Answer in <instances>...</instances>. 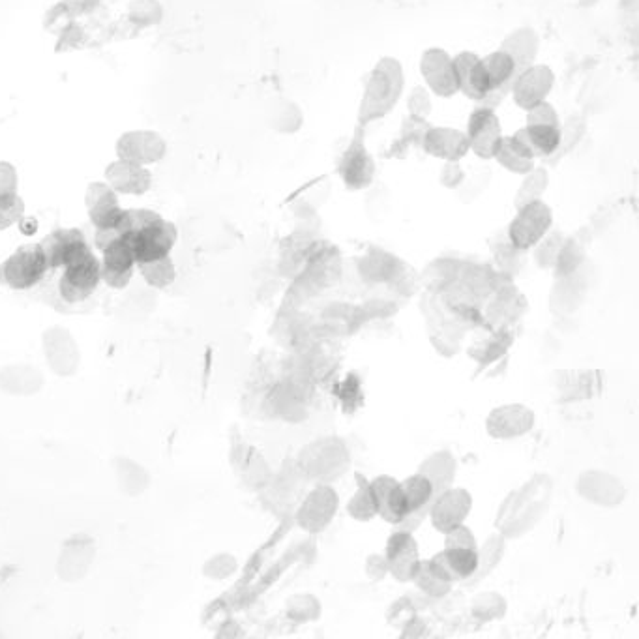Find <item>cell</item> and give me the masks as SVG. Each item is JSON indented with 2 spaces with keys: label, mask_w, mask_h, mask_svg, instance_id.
Returning a JSON list of instances; mask_svg holds the SVG:
<instances>
[{
  "label": "cell",
  "mask_w": 639,
  "mask_h": 639,
  "mask_svg": "<svg viewBox=\"0 0 639 639\" xmlns=\"http://www.w3.org/2000/svg\"><path fill=\"white\" fill-rule=\"evenodd\" d=\"M555 482L548 473H536L510 491L497 510L495 527L506 540H518L535 531L550 512Z\"/></svg>",
  "instance_id": "1"
},
{
  "label": "cell",
  "mask_w": 639,
  "mask_h": 639,
  "mask_svg": "<svg viewBox=\"0 0 639 639\" xmlns=\"http://www.w3.org/2000/svg\"><path fill=\"white\" fill-rule=\"evenodd\" d=\"M405 92V68L402 60L385 55L375 62L358 104V126L366 128L377 120L387 119L400 104Z\"/></svg>",
  "instance_id": "2"
},
{
  "label": "cell",
  "mask_w": 639,
  "mask_h": 639,
  "mask_svg": "<svg viewBox=\"0 0 639 639\" xmlns=\"http://www.w3.org/2000/svg\"><path fill=\"white\" fill-rule=\"evenodd\" d=\"M351 467V452L342 437L327 435L304 446L297 456V469L315 484H334Z\"/></svg>",
  "instance_id": "3"
},
{
  "label": "cell",
  "mask_w": 639,
  "mask_h": 639,
  "mask_svg": "<svg viewBox=\"0 0 639 639\" xmlns=\"http://www.w3.org/2000/svg\"><path fill=\"white\" fill-rule=\"evenodd\" d=\"M574 491L585 503L604 510L621 508L630 495L628 486L619 476L598 467L583 469L574 480Z\"/></svg>",
  "instance_id": "4"
},
{
  "label": "cell",
  "mask_w": 639,
  "mask_h": 639,
  "mask_svg": "<svg viewBox=\"0 0 639 639\" xmlns=\"http://www.w3.org/2000/svg\"><path fill=\"white\" fill-rule=\"evenodd\" d=\"M47 270L49 265L40 242L25 244L2 261L0 283L14 291H27L44 280Z\"/></svg>",
  "instance_id": "5"
},
{
  "label": "cell",
  "mask_w": 639,
  "mask_h": 639,
  "mask_svg": "<svg viewBox=\"0 0 639 639\" xmlns=\"http://www.w3.org/2000/svg\"><path fill=\"white\" fill-rule=\"evenodd\" d=\"M338 175L343 186L351 192L368 190L375 180L377 164H375L372 150L366 143V134L362 126H358L357 132L342 152V158L338 164Z\"/></svg>",
  "instance_id": "6"
},
{
  "label": "cell",
  "mask_w": 639,
  "mask_h": 639,
  "mask_svg": "<svg viewBox=\"0 0 639 639\" xmlns=\"http://www.w3.org/2000/svg\"><path fill=\"white\" fill-rule=\"evenodd\" d=\"M553 227V210L544 199L527 203L516 209L512 222L508 223L506 238L521 252H531L536 242Z\"/></svg>",
  "instance_id": "7"
},
{
  "label": "cell",
  "mask_w": 639,
  "mask_h": 639,
  "mask_svg": "<svg viewBox=\"0 0 639 639\" xmlns=\"http://www.w3.org/2000/svg\"><path fill=\"white\" fill-rule=\"evenodd\" d=\"M340 510V495L332 484H315L304 495L295 514L297 525L308 535H319L327 531Z\"/></svg>",
  "instance_id": "8"
},
{
  "label": "cell",
  "mask_w": 639,
  "mask_h": 639,
  "mask_svg": "<svg viewBox=\"0 0 639 639\" xmlns=\"http://www.w3.org/2000/svg\"><path fill=\"white\" fill-rule=\"evenodd\" d=\"M102 282L100 274V257L94 250L79 255L72 263L62 268L59 280L60 297L70 304L85 302L94 295Z\"/></svg>",
  "instance_id": "9"
},
{
  "label": "cell",
  "mask_w": 639,
  "mask_h": 639,
  "mask_svg": "<svg viewBox=\"0 0 639 639\" xmlns=\"http://www.w3.org/2000/svg\"><path fill=\"white\" fill-rule=\"evenodd\" d=\"M42 353L47 368L59 377H74L81 370V347L72 330L66 327L55 325L45 328L42 332Z\"/></svg>",
  "instance_id": "10"
},
{
  "label": "cell",
  "mask_w": 639,
  "mask_h": 639,
  "mask_svg": "<svg viewBox=\"0 0 639 639\" xmlns=\"http://www.w3.org/2000/svg\"><path fill=\"white\" fill-rule=\"evenodd\" d=\"M98 555L96 538L89 533H75L60 544L55 572L64 583H79L89 576Z\"/></svg>",
  "instance_id": "11"
},
{
  "label": "cell",
  "mask_w": 639,
  "mask_h": 639,
  "mask_svg": "<svg viewBox=\"0 0 639 639\" xmlns=\"http://www.w3.org/2000/svg\"><path fill=\"white\" fill-rule=\"evenodd\" d=\"M124 240L130 244L137 263L160 259L165 255H171L177 240H179V229L177 225L164 216L156 222L145 225L143 229H137L134 233L126 235Z\"/></svg>",
  "instance_id": "12"
},
{
  "label": "cell",
  "mask_w": 639,
  "mask_h": 639,
  "mask_svg": "<svg viewBox=\"0 0 639 639\" xmlns=\"http://www.w3.org/2000/svg\"><path fill=\"white\" fill-rule=\"evenodd\" d=\"M420 75L424 87L437 98H454L460 94L452 55L443 47H428L420 57Z\"/></svg>",
  "instance_id": "13"
},
{
  "label": "cell",
  "mask_w": 639,
  "mask_h": 639,
  "mask_svg": "<svg viewBox=\"0 0 639 639\" xmlns=\"http://www.w3.org/2000/svg\"><path fill=\"white\" fill-rule=\"evenodd\" d=\"M465 134L469 137V147L478 160L490 162L495 156V150L499 147L503 134V124L497 117V113L488 107L476 105L467 119Z\"/></svg>",
  "instance_id": "14"
},
{
  "label": "cell",
  "mask_w": 639,
  "mask_h": 639,
  "mask_svg": "<svg viewBox=\"0 0 639 639\" xmlns=\"http://www.w3.org/2000/svg\"><path fill=\"white\" fill-rule=\"evenodd\" d=\"M536 424L535 411L523 403H505L493 407L486 417V433L495 441H514L531 433Z\"/></svg>",
  "instance_id": "15"
},
{
  "label": "cell",
  "mask_w": 639,
  "mask_h": 639,
  "mask_svg": "<svg viewBox=\"0 0 639 639\" xmlns=\"http://www.w3.org/2000/svg\"><path fill=\"white\" fill-rule=\"evenodd\" d=\"M555 81V72L548 64L535 62L533 66L521 70L520 74L514 77L510 85V96L514 104L527 111L550 98L551 92L555 89Z\"/></svg>",
  "instance_id": "16"
},
{
  "label": "cell",
  "mask_w": 639,
  "mask_h": 639,
  "mask_svg": "<svg viewBox=\"0 0 639 639\" xmlns=\"http://www.w3.org/2000/svg\"><path fill=\"white\" fill-rule=\"evenodd\" d=\"M475 505L471 491L461 486H450L448 490L435 495L428 512L431 525L435 531L446 533L448 529L465 523Z\"/></svg>",
  "instance_id": "17"
},
{
  "label": "cell",
  "mask_w": 639,
  "mask_h": 639,
  "mask_svg": "<svg viewBox=\"0 0 639 639\" xmlns=\"http://www.w3.org/2000/svg\"><path fill=\"white\" fill-rule=\"evenodd\" d=\"M413 533L415 531L396 527V531L388 536L387 546H385L390 576L400 583H411L415 580V574L422 561L417 538Z\"/></svg>",
  "instance_id": "18"
},
{
  "label": "cell",
  "mask_w": 639,
  "mask_h": 639,
  "mask_svg": "<svg viewBox=\"0 0 639 639\" xmlns=\"http://www.w3.org/2000/svg\"><path fill=\"white\" fill-rule=\"evenodd\" d=\"M117 158L139 165H154L167 156L164 137L154 130H130L117 139Z\"/></svg>",
  "instance_id": "19"
},
{
  "label": "cell",
  "mask_w": 639,
  "mask_h": 639,
  "mask_svg": "<svg viewBox=\"0 0 639 639\" xmlns=\"http://www.w3.org/2000/svg\"><path fill=\"white\" fill-rule=\"evenodd\" d=\"M85 207L94 229H119L124 210L120 197L105 180L92 182L85 192Z\"/></svg>",
  "instance_id": "20"
},
{
  "label": "cell",
  "mask_w": 639,
  "mask_h": 639,
  "mask_svg": "<svg viewBox=\"0 0 639 639\" xmlns=\"http://www.w3.org/2000/svg\"><path fill=\"white\" fill-rule=\"evenodd\" d=\"M135 270H137V261L130 244L124 240V237L109 244L102 252L100 274H102V282L107 287L117 291L126 289L134 280Z\"/></svg>",
  "instance_id": "21"
},
{
  "label": "cell",
  "mask_w": 639,
  "mask_h": 639,
  "mask_svg": "<svg viewBox=\"0 0 639 639\" xmlns=\"http://www.w3.org/2000/svg\"><path fill=\"white\" fill-rule=\"evenodd\" d=\"M368 484L377 506V518L388 521L392 525H400L409 518L411 510L403 495L400 480H396L394 476L381 475L373 478Z\"/></svg>",
  "instance_id": "22"
},
{
  "label": "cell",
  "mask_w": 639,
  "mask_h": 639,
  "mask_svg": "<svg viewBox=\"0 0 639 639\" xmlns=\"http://www.w3.org/2000/svg\"><path fill=\"white\" fill-rule=\"evenodd\" d=\"M420 149L441 162H461L467 154H471L465 130L452 126H430Z\"/></svg>",
  "instance_id": "23"
},
{
  "label": "cell",
  "mask_w": 639,
  "mask_h": 639,
  "mask_svg": "<svg viewBox=\"0 0 639 639\" xmlns=\"http://www.w3.org/2000/svg\"><path fill=\"white\" fill-rule=\"evenodd\" d=\"M49 268H64L79 255L92 250L81 229H57L40 242Z\"/></svg>",
  "instance_id": "24"
},
{
  "label": "cell",
  "mask_w": 639,
  "mask_h": 639,
  "mask_svg": "<svg viewBox=\"0 0 639 639\" xmlns=\"http://www.w3.org/2000/svg\"><path fill=\"white\" fill-rule=\"evenodd\" d=\"M104 180L119 195L139 197V195L149 194L154 177L147 165L134 164V162L117 158L115 162L107 165Z\"/></svg>",
  "instance_id": "25"
},
{
  "label": "cell",
  "mask_w": 639,
  "mask_h": 639,
  "mask_svg": "<svg viewBox=\"0 0 639 639\" xmlns=\"http://www.w3.org/2000/svg\"><path fill=\"white\" fill-rule=\"evenodd\" d=\"M589 272L587 261L578 270L566 276H557V282L551 291L550 304L553 312L568 315V313L580 310L583 298L589 293Z\"/></svg>",
  "instance_id": "26"
},
{
  "label": "cell",
  "mask_w": 639,
  "mask_h": 639,
  "mask_svg": "<svg viewBox=\"0 0 639 639\" xmlns=\"http://www.w3.org/2000/svg\"><path fill=\"white\" fill-rule=\"evenodd\" d=\"M45 375L38 366L15 362L0 368V390L12 398H30L42 392Z\"/></svg>",
  "instance_id": "27"
},
{
  "label": "cell",
  "mask_w": 639,
  "mask_h": 639,
  "mask_svg": "<svg viewBox=\"0 0 639 639\" xmlns=\"http://www.w3.org/2000/svg\"><path fill=\"white\" fill-rule=\"evenodd\" d=\"M493 160L512 175H525L536 165V156L527 141L525 128L516 130L512 135H505L495 150Z\"/></svg>",
  "instance_id": "28"
},
{
  "label": "cell",
  "mask_w": 639,
  "mask_h": 639,
  "mask_svg": "<svg viewBox=\"0 0 639 639\" xmlns=\"http://www.w3.org/2000/svg\"><path fill=\"white\" fill-rule=\"evenodd\" d=\"M452 59H454L460 94L478 104L491 90L490 81L482 68L480 55H476L473 51H460Z\"/></svg>",
  "instance_id": "29"
},
{
  "label": "cell",
  "mask_w": 639,
  "mask_h": 639,
  "mask_svg": "<svg viewBox=\"0 0 639 639\" xmlns=\"http://www.w3.org/2000/svg\"><path fill=\"white\" fill-rule=\"evenodd\" d=\"M400 484H402L403 495L407 499L411 514H409L407 520L400 523V525H396V527L415 531L418 525L428 518L431 503L435 499V490H433V484H431L430 480L426 476L420 475V473L407 476Z\"/></svg>",
  "instance_id": "30"
},
{
  "label": "cell",
  "mask_w": 639,
  "mask_h": 639,
  "mask_svg": "<svg viewBox=\"0 0 639 639\" xmlns=\"http://www.w3.org/2000/svg\"><path fill=\"white\" fill-rule=\"evenodd\" d=\"M268 403L272 411L287 422H300L308 417V396L295 381L278 383L270 392Z\"/></svg>",
  "instance_id": "31"
},
{
  "label": "cell",
  "mask_w": 639,
  "mask_h": 639,
  "mask_svg": "<svg viewBox=\"0 0 639 639\" xmlns=\"http://www.w3.org/2000/svg\"><path fill=\"white\" fill-rule=\"evenodd\" d=\"M501 51L512 59L516 66V75L521 70L533 66L540 55V36L533 27L514 29L499 45Z\"/></svg>",
  "instance_id": "32"
},
{
  "label": "cell",
  "mask_w": 639,
  "mask_h": 639,
  "mask_svg": "<svg viewBox=\"0 0 639 639\" xmlns=\"http://www.w3.org/2000/svg\"><path fill=\"white\" fill-rule=\"evenodd\" d=\"M431 563L437 566L452 583L467 581L475 574L478 566V550L445 546V550L435 553Z\"/></svg>",
  "instance_id": "33"
},
{
  "label": "cell",
  "mask_w": 639,
  "mask_h": 639,
  "mask_svg": "<svg viewBox=\"0 0 639 639\" xmlns=\"http://www.w3.org/2000/svg\"><path fill=\"white\" fill-rule=\"evenodd\" d=\"M113 473L120 493L128 497H141L152 484L149 469L130 456H117L113 460Z\"/></svg>",
  "instance_id": "34"
},
{
  "label": "cell",
  "mask_w": 639,
  "mask_h": 639,
  "mask_svg": "<svg viewBox=\"0 0 639 639\" xmlns=\"http://www.w3.org/2000/svg\"><path fill=\"white\" fill-rule=\"evenodd\" d=\"M417 473L430 480L437 495L454 486V480L458 475V460L450 450H435L420 463Z\"/></svg>",
  "instance_id": "35"
},
{
  "label": "cell",
  "mask_w": 639,
  "mask_h": 639,
  "mask_svg": "<svg viewBox=\"0 0 639 639\" xmlns=\"http://www.w3.org/2000/svg\"><path fill=\"white\" fill-rule=\"evenodd\" d=\"M304 111L302 107L289 98H278L270 105L268 126L280 135H297L304 128Z\"/></svg>",
  "instance_id": "36"
},
{
  "label": "cell",
  "mask_w": 639,
  "mask_h": 639,
  "mask_svg": "<svg viewBox=\"0 0 639 639\" xmlns=\"http://www.w3.org/2000/svg\"><path fill=\"white\" fill-rule=\"evenodd\" d=\"M506 544L508 540L501 533H493L482 544H478V566H476L475 574L465 583L476 585L486 580L491 572L501 565L506 553Z\"/></svg>",
  "instance_id": "37"
},
{
  "label": "cell",
  "mask_w": 639,
  "mask_h": 639,
  "mask_svg": "<svg viewBox=\"0 0 639 639\" xmlns=\"http://www.w3.org/2000/svg\"><path fill=\"white\" fill-rule=\"evenodd\" d=\"M536 160H551L561 149V126H523Z\"/></svg>",
  "instance_id": "38"
},
{
  "label": "cell",
  "mask_w": 639,
  "mask_h": 639,
  "mask_svg": "<svg viewBox=\"0 0 639 639\" xmlns=\"http://www.w3.org/2000/svg\"><path fill=\"white\" fill-rule=\"evenodd\" d=\"M482 60V68H484V74L490 81L491 90L493 89H508L516 77V66L512 59L506 55L505 51L497 49L486 57H480Z\"/></svg>",
  "instance_id": "39"
},
{
  "label": "cell",
  "mask_w": 639,
  "mask_h": 639,
  "mask_svg": "<svg viewBox=\"0 0 639 639\" xmlns=\"http://www.w3.org/2000/svg\"><path fill=\"white\" fill-rule=\"evenodd\" d=\"M521 177L523 179H521L520 188H518L516 197H514V207L516 209L527 205V203L542 199L544 194L548 192V188H550V171H548L546 165H535L529 173H525Z\"/></svg>",
  "instance_id": "40"
},
{
  "label": "cell",
  "mask_w": 639,
  "mask_h": 639,
  "mask_svg": "<svg viewBox=\"0 0 639 639\" xmlns=\"http://www.w3.org/2000/svg\"><path fill=\"white\" fill-rule=\"evenodd\" d=\"M413 583H417L418 589L430 598H445L450 595V591L454 587V583L431 563V559L420 561Z\"/></svg>",
  "instance_id": "41"
},
{
  "label": "cell",
  "mask_w": 639,
  "mask_h": 639,
  "mask_svg": "<svg viewBox=\"0 0 639 639\" xmlns=\"http://www.w3.org/2000/svg\"><path fill=\"white\" fill-rule=\"evenodd\" d=\"M137 270L152 289H167L177 280V267L171 255L137 263Z\"/></svg>",
  "instance_id": "42"
},
{
  "label": "cell",
  "mask_w": 639,
  "mask_h": 639,
  "mask_svg": "<svg viewBox=\"0 0 639 639\" xmlns=\"http://www.w3.org/2000/svg\"><path fill=\"white\" fill-rule=\"evenodd\" d=\"M285 613L293 623H300V625L315 623L323 615V604L312 593H297L287 598Z\"/></svg>",
  "instance_id": "43"
},
{
  "label": "cell",
  "mask_w": 639,
  "mask_h": 639,
  "mask_svg": "<svg viewBox=\"0 0 639 639\" xmlns=\"http://www.w3.org/2000/svg\"><path fill=\"white\" fill-rule=\"evenodd\" d=\"M508 611L505 596L497 591H484L476 595L471 602V615L480 623H491L503 619Z\"/></svg>",
  "instance_id": "44"
},
{
  "label": "cell",
  "mask_w": 639,
  "mask_h": 639,
  "mask_svg": "<svg viewBox=\"0 0 639 639\" xmlns=\"http://www.w3.org/2000/svg\"><path fill=\"white\" fill-rule=\"evenodd\" d=\"M398 261L388 253H370L360 263V274L366 282H388L396 276Z\"/></svg>",
  "instance_id": "45"
},
{
  "label": "cell",
  "mask_w": 639,
  "mask_h": 639,
  "mask_svg": "<svg viewBox=\"0 0 639 639\" xmlns=\"http://www.w3.org/2000/svg\"><path fill=\"white\" fill-rule=\"evenodd\" d=\"M332 194V182L330 177H321V179L313 180L310 184H306L295 199L297 209L302 212H312L315 214L328 201V197Z\"/></svg>",
  "instance_id": "46"
},
{
  "label": "cell",
  "mask_w": 639,
  "mask_h": 639,
  "mask_svg": "<svg viewBox=\"0 0 639 639\" xmlns=\"http://www.w3.org/2000/svg\"><path fill=\"white\" fill-rule=\"evenodd\" d=\"M565 240L566 237L561 231L551 227L550 231L536 242L535 248H533V257H535L538 268H542V270H550L551 268L553 270Z\"/></svg>",
  "instance_id": "47"
},
{
  "label": "cell",
  "mask_w": 639,
  "mask_h": 639,
  "mask_svg": "<svg viewBox=\"0 0 639 639\" xmlns=\"http://www.w3.org/2000/svg\"><path fill=\"white\" fill-rule=\"evenodd\" d=\"M585 253H587L585 242L580 237L566 238L565 244L559 252V257H557V263L553 267L555 276H566V274H572L574 270H578L587 261Z\"/></svg>",
  "instance_id": "48"
},
{
  "label": "cell",
  "mask_w": 639,
  "mask_h": 639,
  "mask_svg": "<svg viewBox=\"0 0 639 639\" xmlns=\"http://www.w3.org/2000/svg\"><path fill=\"white\" fill-rule=\"evenodd\" d=\"M164 4L160 0H132L128 19L137 27H156L164 21Z\"/></svg>",
  "instance_id": "49"
},
{
  "label": "cell",
  "mask_w": 639,
  "mask_h": 639,
  "mask_svg": "<svg viewBox=\"0 0 639 639\" xmlns=\"http://www.w3.org/2000/svg\"><path fill=\"white\" fill-rule=\"evenodd\" d=\"M345 508H347V514L360 523H368V521L377 518V506L373 501L372 490H370L368 482L360 484V488L349 497Z\"/></svg>",
  "instance_id": "50"
},
{
  "label": "cell",
  "mask_w": 639,
  "mask_h": 639,
  "mask_svg": "<svg viewBox=\"0 0 639 639\" xmlns=\"http://www.w3.org/2000/svg\"><path fill=\"white\" fill-rule=\"evenodd\" d=\"M238 559L233 553H227V551H220V553H214L212 557H209L205 563H203V576L210 581H227L229 578H233L237 574Z\"/></svg>",
  "instance_id": "51"
},
{
  "label": "cell",
  "mask_w": 639,
  "mask_h": 639,
  "mask_svg": "<svg viewBox=\"0 0 639 639\" xmlns=\"http://www.w3.org/2000/svg\"><path fill=\"white\" fill-rule=\"evenodd\" d=\"M491 171L488 169H478L471 177L467 175L465 182L456 190L458 197L463 203H473L480 195L486 192V188L490 186Z\"/></svg>",
  "instance_id": "52"
},
{
  "label": "cell",
  "mask_w": 639,
  "mask_h": 639,
  "mask_svg": "<svg viewBox=\"0 0 639 639\" xmlns=\"http://www.w3.org/2000/svg\"><path fill=\"white\" fill-rule=\"evenodd\" d=\"M525 126H561V117L550 100L525 111Z\"/></svg>",
  "instance_id": "53"
},
{
  "label": "cell",
  "mask_w": 639,
  "mask_h": 639,
  "mask_svg": "<svg viewBox=\"0 0 639 639\" xmlns=\"http://www.w3.org/2000/svg\"><path fill=\"white\" fill-rule=\"evenodd\" d=\"M431 96L433 94L424 85L413 87L407 96L409 115L418 117V119H430L431 111H433V98Z\"/></svg>",
  "instance_id": "54"
},
{
  "label": "cell",
  "mask_w": 639,
  "mask_h": 639,
  "mask_svg": "<svg viewBox=\"0 0 639 639\" xmlns=\"http://www.w3.org/2000/svg\"><path fill=\"white\" fill-rule=\"evenodd\" d=\"M431 124L426 119H418L413 115H407L403 120L402 130H400V141L409 147H422L424 135L428 132Z\"/></svg>",
  "instance_id": "55"
},
{
  "label": "cell",
  "mask_w": 639,
  "mask_h": 639,
  "mask_svg": "<svg viewBox=\"0 0 639 639\" xmlns=\"http://www.w3.org/2000/svg\"><path fill=\"white\" fill-rule=\"evenodd\" d=\"M19 195V173L12 162L0 160V203Z\"/></svg>",
  "instance_id": "56"
},
{
  "label": "cell",
  "mask_w": 639,
  "mask_h": 639,
  "mask_svg": "<svg viewBox=\"0 0 639 639\" xmlns=\"http://www.w3.org/2000/svg\"><path fill=\"white\" fill-rule=\"evenodd\" d=\"M25 201L21 195H17L10 201H2L0 203V233L12 229L14 225L21 222V218L25 216Z\"/></svg>",
  "instance_id": "57"
},
{
  "label": "cell",
  "mask_w": 639,
  "mask_h": 639,
  "mask_svg": "<svg viewBox=\"0 0 639 639\" xmlns=\"http://www.w3.org/2000/svg\"><path fill=\"white\" fill-rule=\"evenodd\" d=\"M415 615H418L415 604L411 602V598L403 596V598L396 600V602L388 608L387 621L392 628L402 630L405 623H409Z\"/></svg>",
  "instance_id": "58"
},
{
  "label": "cell",
  "mask_w": 639,
  "mask_h": 639,
  "mask_svg": "<svg viewBox=\"0 0 639 639\" xmlns=\"http://www.w3.org/2000/svg\"><path fill=\"white\" fill-rule=\"evenodd\" d=\"M465 177H467V171L463 169L461 162H443V167L439 171V184L446 190L456 192L465 182Z\"/></svg>",
  "instance_id": "59"
},
{
  "label": "cell",
  "mask_w": 639,
  "mask_h": 639,
  "mask_svg": "<svg viewBox=\"0 0 639 639\" xmlns=\"http://www.w3.org/2000/svg\"><path fill=\"white\" fill-rule=\"evenodd\" d=\"M443 535H445V546L475 548V550H478V540H476L475 533L465 523H460V525L448 529Z\"/></svg>",
  "instance_id": "60"
},
{
  "label": "cell",
  "mask_w": 639,
  "mask_h": 639,
  "mask_svg": "<svg viewBox=\"0 0 639 639\" xmlns=\"http://www.w3.org/2000/svg\"><path fill=\"white\" fill-rule=\"evenodd\" d=\"M364 574H366L368 580L375 581V583L387 580L388 576H390V570H388L385 553H372V555H368L366 561H364Z\"/></svg>",
  "instance_id": "61"
},
{
  "label": "cell",
  "mask_w": 639,
  "mask_h": 639,
  "mask_svg": "<svg viewBox=\"0 0 639 639\" xmlns=\"http://www.w3.org/2000/svg\"><path fill=\"white\" fill-rule=\"evenodd\" d=\"M430 634L428 625L424 619H420L418 615H415L409 623H405L402 630H400V636L403 638H426Z\"/></svg>",
  "instance_id": "62"
},
{
  "label": "cell",
  "mask_w": 639,
  "mask_h": 639,
  "mask_svg": "<svg viewBox=\"0 0 639 639\" xmlns=\"http://www.w3.org/2000/svg\"><path fill=\"white\" fill-rule=\"evenodd\" d=\"M119 238H122L119 229H96L94 231V248L102 253L109 244H113Z\"/></svg>",
  "instance_id": "63"
}]
</instances>
